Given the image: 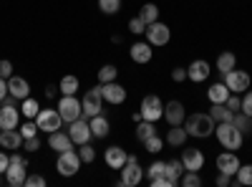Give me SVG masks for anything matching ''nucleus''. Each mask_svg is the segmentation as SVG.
Masks as SVG:
<instances>
[{
  "mask_svg": "<svg viewBox=\"0 0 252 187\" xmlns=\"http://www.w3.org/2000/svg\"><path fill=\"white\" fill-rule=\"evenodd\" d=\"M222 78H224L227 89L232 91V94H245L250 89V81H252V76L247 71H240V69H232V71L222 74Z\"/></svg>",
  "mask_w": 252,
  "mask_h": 187,
  "instance_id": "6",
  "label": "nucleus"
},
{
  "mask_svg": "<svg viewBox=\"0 0 252 187\" xmlns=\"http://www.w3.org/2000/svg\"><path fill=\"white\" fill-rule=\"evenodd\" d=\"M157 134V127H154V121H146V119H141L139 121V127H136V139L144 144L149 137H154Z\"/></svg>",
  "mask_w": 252,
  "mask_h": 187,
  "instance_id": "31",
  "label": "nucleus"
},
{
  "mask_svg": "<svg viewBox=\"0 0 252 187\" xmlns=\"http://www.w3.org/2000/svg\"><path fill=\"white\" fill-rule=\"evenodd\" d=\"M187 129H182V124H177V127H172L169 132H166V144H172V147H182V144L187 142Z\"/></svg>",
  "mask_w": 252,
  "mask_h": 187,
  "instance_id": "26",
  "label": "nucleus"
},
{
  "mask_svg": "<svg viewBox=\"0 0 252 187\" xmlns=\"http://www.w3.org/2000/svg\"><path fill=\"white\" fill-rule=\"evenodd\" d=\"M187 116L184 107H182V101H166V107H164V119L172 124V127H177V124H182Z\"/></svg>",
  "mask_w": 252,
  "mask_h": 187,
  "instance_id": "19",
  "label": "nucleus"
},
{
  "mask_svg": "<svg viewBox=\"0 0 252 187\" xmlns=\"http://www.w3.org/2000/svg\"><path fill=\"white\" fill-rule=\"evenodd\" d=\"M56 94H58V86H53V84H51V86H46V96H48V99H51V96H56Z\"/></svg>",
  "mask_w": 252,
  "mask_h": 187,
  "instance_id": "54",
  "label": "nucleus"
},
{
  "mask_svg": "<svg viewBox=\"0 0 252 187\" xmlns=\"http://www.w3.org/2000/svg\"><path fill=\"white\" fill-rule=\"evenodd\" d=\"M129 53H131L134 64H149L152 61V43H134Z\"/></svg>",
  "mask_w": 252,
  "mask_h": 187,
  "instance_id": "25",
  "label": "nucleus"
},
{
  "mask_svg": "<svg viewBox=\"0 0 252 187\" xmlns=\"http://www.w3.org/2000/svg\"><path fill=\"white\" fill-rule=\"evenodd\" d=\"M227 185H232V177L224 175V172H220V177H217V187H227Z\"/></svg>",
  "mask_w": 252,
  "mask_h": 187,
  "instance_id": "52",
  "label": "nucleus"
},
{
  "mask_svg": "<svg viewBox=\"0 0 252 187\" xmlns=\"http://www.w3.org/2000/svg\"><path fill=\"white\" fill-rule=\"evenodd\" d=\"M58 91H61L63 96H76V91H78V78H76V76H63L61 84H58Z\"/></svg>",
  "mask_w": 252,
  "mask_h": 187,
  "instance_id": "30",
  "label": "nucleus"
},
{
  "mask_svg": "<svg viewBox=\"0 0 252 187\" xmlns=\"http://www.w3.org/2000/svg\"><path fill=\"white\" fill-rule=\"evenodd\" d=\"M184 175V164L182 159H172V162H166V177H169L172 185H179V177Z\"/></svg>",
  "mask_w": 252,
  "mask_h": 187,
  "instance_id": "27",
  "label": "nucleus"
},
{
  "mask_svg": "<svg viewBox=\"0 0 252 187\" xmlns=\"http://www.w3.org/2000/svg\"><path fill=\"white\" fill-rule=\"evenodd\" d=\"M5 94H8V81H5V78H0V101L5 99Z\"/></svg>",
  "mask_w": 252,
  "mask_h": 187,
  "instance_id": "53",
  "label": "nucleus"
},
{
  "mask_svg": "<svg viewBox=\"0 0 252 187\" xmlns=\"http://www.w3.org/2000/svg\"><path fill=\"white\" fill-rule=\"evenodd\" d=\"M215 134H217L220 144H222L224 150H229V152L240 150L242 147V139H245V134L235 127L232 121H220L217 127H215Z\"/></svg>",
  "mask_w": 252,
  "mask_h": 187,
  "instance_id": "1",
  "label": "nucleus"
},
{
  "mask_svg": "<svg viewBox=\"0 0 252 187\" xmlns=\"http://www.w3.org/2000/svg\"><path fill=\"white\" fill-rule=\"evenodd\" d=\"M149 182H152V187H174L166 175H161V177H157V180H149Z\"/></svg>",
  "mask_w": 252,
  "mask_h": 187,
  "instance_id": "49",
  "label": "nucleus"
},
{
  "mask_svg": "<svg viewBox=\"0 0 252 187\" xmlns=\"http://www.w3.org/2000/svg\"><path fill=\"white\" fill-rule=\"evenodd\" d=\"M187 134L189 137H197V139H204L215 132V119L209 114H192L187 116Z\"/></svg>",
  "mask_w": 252,
  "mask_h": 187,
  "instance_id": "3",
  "label": "nucleus"
},
{
  "mask_svg": "<svg viewBox=\"0 0 252 187\" xmlns=\"http://www.w3.org/2000/svg\"><path fill=\"white\" fill-rule=\"evenodd\" d=\"M172 78L177 81V84H182V81H187V69H182V66H177V69L172 71Z\"/></svg>",
  "mask_w": 252,
  "mask_h": 187,
  "instance_id": "50",
  "label": "nucleus"
},
{
  "mask_svg": "<svg viewBox=\"0 0 252 187\" xmlns=\"http://www.w3.org/2000/svg\"><path fill=\"white\" fill-rule=\"evenodd\" d=\"M103 159H106V164L111 170H121L126 164V150L121 147H109L106 152H103Z\"/></svg>",
  "mask_w": 252,
  "mask_h": 187,
  "instance_id": "22",
  "label": "nucleus"
},
{
  "mask_svg": "<svg viewBox=\"0 0 252 187\" xmlns=\"http://www.w3.org/2000/svg\"><path fill=\"white\" fill-rule=\"evenodd\" d=\"M172 38V31L166 23H159V20H154V23L146 26V43L152 46H166Z\"/></svg>",
  "mask_w": 252,
  "mask_h": 187,
  "instance_id": "8",
  "label": "nucleus"
},
{
  "mask_svg": "<svg viewBox=\"0 0 252 187\" xmlns=\"http://www.w3.org/2000/svg\"><path fill=\"white\" fill-rule=\"evenodd\" d=\"M182 164H184V172H199L204 167V154L197 150V147H187L182 152Z\"/></svg>",
  "mask_w": 252,
  "mask_h": 187,
  "instance_id": "12",
  "label": "nucleus"
},
{
  "mask_svg": "<svg viewBox=\"0 0 252 187\" xmlns=\"http://www.w3.org/2000/svg\"><path fill=\"white\" fill-rule=\"evenodd\" d=\"M18 121H20V107L3 104V107H0V127L3 129H18Z\"/></svg>",
  "mask_w": 252,
  "mask_h": 187,
  "instance_id": "17",
  "label": "nucleus"
},
{
  "mask_svg": "<svg viewBox=\"0 0 252 187\" xmlns=\"http://www.w3.org/2000/svg\"><path fill=\"white\" fill-rule=\"evenodd\" d=\"M161 175H166V162H154L152 167L146 170V177H149V180H157Z\"/></svg>",
  "mask_w": 252,
  "mask_h": 187,
  "instance_id": "40",
  "label": "nucleus"
},
{
  "mask_svg": "<svg viewBox=\"0 0 252 187\" xmlns=\"http://www.w3.org/2000/svg\"><path fill=\"white\" fill-rule=\"evenodd\" d=\"M8 91L23 101V99H28V94H31V84H28L23 76H10V78H8Z\"/></svg>",
  "mask_w": 252,
  "mask_h": 187,
  "instance_id": "20",
  "label": "nucleus"
},
{
  "mask_svg": "<svg viewBox=\"0 0 252 187\" xmlns=\"http://www.w3.org/2000/svg\"><path fill=\"white\" fill-rule=\"evenodd\" d=\"M35 124H38V129H40V132H48V134H51V132L61 129L63 119H61L58 109H40L38 116H35Z\"/></svg>",
  "mask_w": 252,
  "mask_h": 187,
  "instance_id": "10",
  "label": "nucleus"
},
{
  "mask_svg": "<svg viewBox=\"0 0 252 187\" xmlns=\"http://www.w3.org/2000/svg\"><path fill=\"white\" fill-rule=\"evenodd\" d=\"M116 76H119V69L111 66V64H106V66L98 69V84H109V81H116Z\"/></svg>",
  "mask_w": 252,
  "mask_h": 187,
  "instance_id": "35",
  "label": "nucleus"
},
{
  "mask_svg": "<svg viewBox=\"0 0 252 187\" xmlns=\"http://www.w3.org/2000/svg\"><path fill=\"white\" fill-rule=\"evenodd\" d=\"M98 8H101V13L114 15V13H119V8H121V0H98Z\"/></svg>",
  "mask_w": 252,
  "mask_h": 187,
  "instance_id": "38",
  "label": "nucleus"
},
{
  "mask_svg": "<svg viewBox=\"0 0 252 187\" xmlns=\"http://www.w3.org/2000/svg\"><path fill=\"white\" fill-rule=\"evenodd\" d=\"M121 170H124L121 172V185L124 187H136L144 177V170L139 167V162H126Z\"/></svg>",
  "mask_w": 252,
  "mask_h": 187,
  "instance_id": "13",
  "label": "nucleus"
},
{
  "mask_svg": "<svg viewBox=\"0 0 252 187\" xmlns=\"http://www.w3.org/2000/svg\"><path fill=\"white\" fill-rule=\"evenodd\" d=\"M209 64L207 61H202V58H197V61H192L189 64V69H187V78L189 81H194V84H202V81H207L209 78Z\"/></svg>",
  "mask_w": 252,
  "mask_h": 187,
  "instance_id": "18",
  "label": "nucleus"
},
{
  "mask_svg": "<svg viewBox=\"0 0 252 187\" xmlns=\"http://www.w3.org/2000/svg\"><path fill=\"white\" fill-rule=\"evenodd\" d=\"M232 124L242 132V134H247L250 129H252V116H247L245 112H235V116H232Z\"/></svg>",
  "mask_w": 252,
  "mask_h": 187,
  "instance_id": "34",
  "label": "nucleus"
},
{
  "mask_svg": "<svg viewBox=\"0 0 252 187\" xmlns=\"http://www.w3.org/2000/svg\"><path fill=\"white\" fill-rule=\"evenodd\" d=\"M209 116L215 121H232L235 112L227 109V104H212V109H209Z\"/></svg>",
  "mask_w": 252,
  "mask_h": 187,
  "instance_id": "28",
  "label": "nucleus"
},
{
  "mask_svg": "<svg viewBox=\"0 0 252 187\" xmlns=\"http://www.w3.org/2000/svg\"><path fill=\"white\" fill-rule=\"evenodd\" d=\"M237 185H252V164H240V170H237Z\"/></svg>",
  "mask_w": 252,
  "mask_h": 187,
  "instance_id": "37",
  "label": "nucleus"
},
{
  "mask_svg": "<svg viewBox=\"0 0 252 187\" xmlns=\"http://www.w3.org/2000/svg\"><path fill=\"white\" fill-rule=\"evenodd\" d=\"M58 114H61V119L66 121V124H71V121H76L78 116H81V101L76 99V96H61V101H58Z\"/></svg>",
  "mask_w": 252,
  "mask_h": 187,
  "instance_id": "9",
  "label": "nucleus"
},
{
  "mask_svg": "<svg viewBox=\"0 0 252 187\" xmlns=\"http://www.w3.org/2000/svg\"><path fill=\"white\" fill-rule=\"evenodd\" d=\"M89 127H91V134H94V137H98V139L109 137V132H111V127H109V119L103 116V114L91 116V119H89Z\"/></svg>",
  "mask_w": 252,
  "mask_h": 187,
  "instance_id": "23",
  "label": "nucleus"
},
{
  "mask_svg": "<svg viewBox=\"0 0 252 187\" xmlns=\"http://www.w3.org/2000/svg\"><path fill=\"white\" fill-rule=\"evenodd\" d=\"M26 177H28V159L15 152L10 154V164H8V170H5V182L10 187H23L26 185Z\"/></svg>",
  "mask_w": 252,
  "mask_h": 187,
  "instance_id": "2",
  "label": "nucleus"
},
{
  "mask_svg": "<svg viewBox=\"0 0 252 187\" xmlns=\"http://www.w3.org/2000/svg\"><path fill=\"white\" fill-rule=\"evenodd\" d=\"M139 18L144 20L146 26H149V23H154V20H159V8H157L154 3H146V5H141V10H139Z\"/></svg>",
  "mask_w": 252,
  "mask_h": 187,
  "instance_id": "33",
  "label": "nucleus"
},
{
  "mask_svg": "<svg viewBox=\"0 0 252 187\" xmlns=\"http://www.w3.org/2000/svg\"><path fill=\"white\" fill-rule=\"evenodd\" d=\"M179 185H184V187H199V185H202L199 172H184V175L179 177Z\"/></svg>",
  "mask_w": 252,
  "mask_h": 187,
  "instance_id": "39",
  "label": "nucleus"
},
{
  "mask_svg": "<svg viewBox=\"0 0 252 187\" xmlns=\"http://www.w3.org/2000/svg\"><path fill=\"white\" fill-rule=\"evenodd\" d=\"M26 142V152H35V150H40V139H38V134L35 137H28V139H23Z\"/></svg>",
  "mask_w": 252,
  "mask_h": 187,
  "instance_id": "48",
  "label": "nucleus"
},
{
  "mask_svg": "<svg viewBox=\"0 0 252 187\" xmlns=\"http://www.w3.org/2000/svg\"><path fill=\"white\" fill-rule=\"evenodd\" d=\"M139 112H141V119H146V121H159V119H164V104H161L159 96L149 94V96L141 99Z\"/></svg>",
  "mask_w": 252,
  "mask_h": 187,
  "instance_id": "5",
  "label": "nucleus"
},
{
  "mask_svg": "<svg viewBox=\"0 0 252 187\" xmlns=\"http://www.w3.org/2000/svg\"><path fill=\"white\" fill-rule=\"evenodd\" d=\"M229 94H232V91L227 89L224 81H220V84H212V86L207 89V99H209V104H224Z\"/></svg>",
  "mask_w": 252,
  "mask_h": 187,
  "instance_id": "24",
  "label": "nucleus"
},
{
  "mask_svg": "<svg viewBox=\"0 0 252 187\" xmlns=\"http://www.w3.org/2000/svg\"><path fill=\"white\" fill-rule=\"evenodd\" d=\"M26 187H46V177H40V175H28V177H26Z\"/></svg>",
  "mask_w": 252,
  "mask_h": 187,
  "instance_id": "45",
  "label": "nucleus"
},
{
  "mask_svg": "<svg viewBox=\"0 0 252 187\" xmlns=\"http://www.w3.org/2000/svg\"><path fill=\"white\" fill-rule=\"evenodd\" d=\"M224 104H227V109H229V112H240V109H242V99H240L237 94H229Z\"/></svg>",
  "mask_w": 252,
  "mask_h": 187,
  "instance_id": "44",
  "label": "nucleus"
},
{
  "mask_svg": "<svg viewBox=\"0 0 252 187\" xmlns=\"http://www.w3.org/2000/svg\"><path fill=\"white\" fill-rule=\"evenodd\" d=\"M8 164H10V157H8L5 152H0V175H5V170H8Z\"/></svg>",
  "mask_w": 252,
  "mask_h": 187,
  "instance_id": "51",
  "label": "nucleus"
},
{
  "mask_svg": "<svg viewBox=\"0 0 252 187\" xmlns=\"http://www.w3.org/2000/svg\"><path fill=\"white\" fill-rule=\"evenodd\" d=\"M20 144H23V134L18 129H3L0 132V147L3 150H20Z\"/></svg>",
  "mask_w": 252,
  "mask_h": 187,
  "instance_id": "21",
  "label": "nucleus"
},
{
  "mask_svg": "<svg viewBox=\"0 0 252 187\" xmlns=\"http://www.w3.org/2000/svg\"><path fill=\"white\" fill-rule=\"evenodd\" d=\"M78 157H81V162L91 164V162L96 159V150H94V147H89V144H81V150H78Z\"/></svg>",
  "mask_w": 252,
  "mask_h": 187,
  "instance_id": "41",
  "label": "nucleus"
},
{
  "mask_svg": "<svg viewBox=\"0 0 252 187\" xmlns=\"http://www.w3.org/2000/svg\"><path fill=\"white\" fill-rule=\"evenodd\" d=\"M144 147H146V152H152V154H159V152L164 150V139L154 134V137H149V139L144 142Z\"/></svg>",
  "mask_w": 252,
  "mask_h": 187,
  "instance_id": "36",
  "label": "nucleus"
},
{
  "mask_svg": "<svg viewBox=\"0 0 252 187\" xmlns=\"http://www.w3.org/2000/svg\"><path fill=\"white\" fill-rule=\"evenodd\" d=\"M18 132L23 134V139H28V137H35L40 129H38V124H35V121H26V124H23V127H20Z\"/></svg>",
  "mask_w": 252,
  "mask_h": 187,
  "instance_id": "43",
  "label": "nucleus"
},
{
  "mask_svg": "<svg viewBox=\"0 0 252 187\" xmlns=\"http://www.w3.org/2000/svg\"><path fill=\"white\" fill-rule=\"evenodd\" d=\"M81 109H83L81 116H86V119L101 114V109H103V96H101V89H98V86H94V89L86 91V96L81 99Z\"/></svg>",
  "mask_w": 252,
  "mask_h": 187,
  "instance_id": "4",
  "label": "nucleus"
},
{
  "mask_svg": "<svg viewBox=\"0 0 252 187\" xmlns=\"http://www.w3.org/2000/svg\"><path fill=\"white\" fill-rule=\"evenodd\" d=\"M235 64H237V56H235V53H229V51H224V53H220V56H217V69H220V74L232 71V69H235Z\"/></svg>",
  "mask_w": 252,
  "mask_h": 187,
  "instance_id": "29",
  "label": "nucleus"
},
{
  "mask_svg": "<svg viewBox=\"0 0 252 187\" xmlns=\"http://www.w3.org/2000/svg\"><path fill=\"white\" fill-rule=\"evenodd\" d=\"M48 147L56 150L58 154H61V152H71V150H73V139H71V134L56 129V132H51V137H48Z\"/></svg>",
  "mask_w": 252,
  "mask_h": 187,
  "instance_id": "16",
  "label": "nucleus"
},
{
  "mask_svg": "<svg viewBox=\"0 0 252 187\" xmlns=\"http://www.w3.org/2000/svg\"><path fill=\"white\" fill-rule=\"evenodd\" d=\"M68 134H71V139H73V144H89L91 142V127H89V119L86 116H78L76 121H71V129H68Z\"/></svg>",
  "mask_w": 252,
  "mask_h": 187,
  "instance_id": "11",
  "label": "nucleus"
},
{
  "mask_svg": "<svg viewBox=\"0 0 252 187\" xmlns=\"http://www.w3.org/2000/svg\"><path fill=\"white\" fill-rule=\"evenodd\" d=\"M98 89H101L103 101H109V104H124V99H126V89L119 86L116 81H109V84H98Z\"/></svg>",
  "mask_w": 252,
  "mask_h": 187,
  "instance_id": "14",
  "label": "nucleus"
},
{
  "mask_svg": "<svg viewBox=\"0 0 252 187\" xmlns=\"http://www.w3.org/2000/svg\"><path fill=\"white\" fill-rule=\"evenodd\" d=\"M0 132H3V127H0Z\"/></svg>",
  "mask_w": 252,
  "mask_h": 187,
  "instance_id": "55",
  "label": "nucleus"
},
{
  "mask_svg": "<svg viewBox=\"0 0 252 187\" xmlns=\"http://www.w3.org/2000/svg\"><path fill=\"white\" fill-rule=\"evenodd\" d=\"M240 112H245L247 116H252V91H245V96H242V109Z\"/></svg>",
  "mask_w": 252,
  "mask_h": 187,
  "instance_id": "46",
  "label": "nucleus"
},
{
  "mask_svg": "<svg viewBox=\"0 0 252 187\" xmlns=\"http://www.w3.org/2000/svg\"><path fill=\"white\" fill-rule=\"evenodd\" d=\"M38 112H40V104L35 101V99H23V104H20V114H23L26 119H35L38 116Z\"/></svg>",
  "mask_w": 252,
  "mask_h": 187,
  "instance_id": "32",
  "label": "nucleus"
},
{
  "mask_svg": "<svg viewBox=\"0 0 252 187\" xmlns=\"http://www.w3.org/2000/svg\"><path fill=\"white\" fill-rule=\"evenodd\" d=\"M13 76V64L10 61H0V78H10Z\"/></svg>",
  "mask_w": 252,
  "mask_h": 187,
  "instance_id": "47",
  "label": "nucleus"
},
{
  "mask_svg": "<svg viewBox=\"0 0 252 187\" xmlns=\"http://www.w3.org/2000/svg\"><path fill=\"white\" fill-rule=\"evenodd\" d=\"M240 157L235 154V152H222L220 157H217V170L220 172H224V175H237V170H240Z\"/></svg>",
  "mask_w": 252,
  "mask_h": 187,
  "instance_id": "15",
  "label": "nucleus"
},
{
  "mask_svg": "<svg viewBox=\"0 0 252 187\" xmlns=\"http://www.w3.org/2000/svg\"><path fill=\"white\" fill-rule=\"evenodd\" d=\"M129 31H131L134 36H141V33H146V23L136 15V18H131V20H129Z\"/></svg>",
  "mask_w": 252,
  "mask_h": 187,
  "instance_id": "42",
  "label": "nucleus"
},
{
  "mask_svg": "<svg viewBox=\"0 0 252 187\" xmlns=\"http://www.w3.org/2000/svg\"><path fill=\"white\" fill-rule=\"evenodd\" d=\"M56 170H58V175H63V177H73L78 170H81V157H78V152H61L58 154V162H56Z\"/></svg>",
  "mask_w": 252,
  "mask_h": 187,
  "instance_id": "7",
  "label": "nucleus"
}]
</instances>
